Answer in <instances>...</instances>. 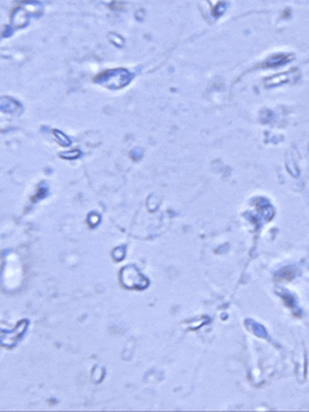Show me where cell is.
Masks as SVG:
<instances>
[{"label":"cell","mask_w":309,"mask_h":412,"mask_svg":"<svg viewBox=\"0 0 309 412\" xmlns=\"http://www.w3.org/2000/svg\"><path fill=\"white\" fill-rule=\"evenodd\" d=\"M130 75L127 70H111V71H106V73L101 74L100 76H97L96 81L101 84H105L106 86L112 89H118L121 86L127 85L129 83Z\"/></svg>","instance_id":"6da1fadb"}]
</instances>
